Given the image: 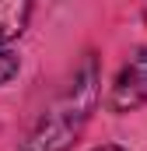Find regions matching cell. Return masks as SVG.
I'll return each mask as SVG.
<instances>
[{"label": "cell", "mask_w": 147, "mask_h": 151, "mask_svg": "<svg viewBox=\"0 0 147 151\" xmlns=\"http://www.w3.org/2000/svg\"><path fill=\"white\" fill-rule=\"evenodd\" d=\"M95 151H123L119 144H102V148H95Z\"/></svg>", "instance_id": "5b68a950"}, {"label": "cell", "mask_w": 147, "mask_h": 151, "mask_svg": "<svg viewBox=\"0 0 147 151\" xmlns=\"http://www.w3.org/2000/svg\"><path fill=\"white\" fill-rule=\"evenodd\" d=\"M32 21V0H0V46L25 35Z\"/></svg>", "instance_id": "3957f363"}, {"label": "cell", "mask_w": 147, "mask_h": 151, "mask_svg": "<svg viewBox=\"0 0 147 151\" xmlns=\"http://www.w3.org/2000/svg\"><path fill=\"white\" fill-rule=\"evenodd\" d=\"M98 99H102V67L98 56L88 53L67 81V88L53 99V106L42 109L18 151H70L84 134L91 113L98 109Z\"/></svg>", "instance_id": "6da1fadb"}, {"label": "cell", "mask_w": 147, "mask_h": 151, "mask_svg": "<svg viewBox=\"0 0 147 151\" xmlns=\"http://www.w3.org/2000/svg\"><path fill=\"white\" fill-rule=\"evenodd\" d=\"M21 70V63H18V56L11 53V49H0V84H7L11 77Z\"/></svg>", "instance_id": "277c9868"}, {"label": "cell", "mask_w": 147, "mask_h": 151, "mask_svg": "<svg viewBox=\"0 0 147 151\" xmlns=\"http://www.w3.org/2000/svg\"><path fill=\"white\" fill-rule=\"evenodd\" d=\"M147 106V46H140L112 81L109 88V109L116 116H126V113H137Z\"/></svg>", "instance_id": "7a4b0ae2"}, {"label": "cell", "mask_w": 147, "mask_h": 151, "mask_svg": "<svg viewBox=\"0 0 147 151\" xmlns=\"http://www.w3.org/2000/svg\"><path fill=\"white\" fill-rule=\"evenodd\" d=\"M144 18H147V0H144Z\"/></svg>", "instance_id": "8992f818"}]
</instances>
